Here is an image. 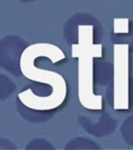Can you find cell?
Returning <instances> with one entry per match:
<instances>
[{
	"label": "cell",
	"instance_id": "cell-9",
	"mask_svg": "<svg viewBox=\"0 0 133 150\" xmlns=\"http://www.w3.org/2000/svg\"><path fill=\"white\" fill-rule=\"evenodd\" d=\"M17 87L6 75L0 74V101H5L16 92Z\"/></svg>",
	"mask_w": 133,
	"mask_h": 150
},
{
	"label": "cell",
	"instance_id": "cell-2",
	"mask_svg": "<svg viewBox=\"0 0 133 150\" xmlns=\"http://www.w3.org/2000/svg\"><path fill=\"white\" fill-rule=\"evenodd\" d=\"M130 53L127 45L113 44V77L106 89V98L115 110H131L133 77L129 68Z\"/></svg>",
	"mask_w": 133,
	"mask_h": 150
},
{
	"label": "cell",
	"instance_id": "cell-1",
	"mask_svg": "<svg viewBox=\"0 0 133 150\" xmlns=\"http://www.w3.org/2000/svg\"><path fill=\"white\" fill-rule=\"evenodd\" d=\"M48 59L53 64L67 61V56L58 46L50 43H34L28 45L21 59L22 75L31 81L46 83L52 88L50 95L37 96L28 88H23L18 98L26 106L39 110H57L65 101L68 94L67 81L63 75L55 71L37 68L35 63L39 59Z\"/></svg>",
	"mask_w": 133,
	"mask_h": 150
},
{
	"label": "cell",
	"instance_id": "cell-4",
	"mask_svg": "<svg viewBox=\"0 0 133 150\" xmlns=\"http://www.w3.org/2000/svg\"><path fill=\"white\" fill-rule=\"evenodd\" d=\"M78 123L87 134L96 138H106L111 136L118 126L117 120L105 112L99 116L97 121H93L87 116H79Z\"/></svg>",
	"mask_w": 133,
	"mask_h": 150
},
{
	"label": "cell",
	"instance_id": "cell-12",
	"mask_svg": "<svg viewBox=\"0 0 133 150\" xmlns=\"http://www.w3.org/2000/svg\"><path fill=\"white\" fill-rule=\"evenodd\" d=\"M18 149V146L12 142L11 140L3 137H0V150H16Z\"/></svg>",
	"mask_w": 133,
	"mask_h": 150
},
{
	"label": "cell",
	"instance_id": "cell-3",
	"mask_svg": "<svg viewBox=\"0 0 133 150\" xmlns=\"http://www.w3.org/2000/svg\"><path fill=\"white\" fill-rule=\"evenodd\" d=\"M27 47V42L18 35H7L0 39V68L20 77L22 54Z\"/></svg>",
	"mask_w": 133,
	"mask_h": 150
},
{
	"label": "cell",
	"instance_id": "cell-10",
	"mask_svg": "<svg viewBox=\"0 0 133 150\" xmlns=\"http://www.w3.org/2000/svg\"><path fill=\"white\" fill-rule=\"evenodd\" d=\"M120 131L125 143L128 146L133 147V114L124 120L121 125Z\"/></svg>",
	"mask_w": 133,
	"mask_h": 150
},
{
	"label": "cell",
	"instance_id": "cell-7",
	"mask_svg": "<svg viewBox=\"0 0 133 150\" xmlns=\"http://www.w3.org/2000/svg\"><path fill=\"white\" fill-rule=\"evenodd\" d=\"M16 110L22 119L32 124H40V123L48 122L53 118L56 112V110H39L28 108L24 103H22L19 98H17L16 100Z\"/></svg>",
	"mask_w": 133,
	"mask_h": 150
},
{
	"label": "cell",
	"instance_id": "cell-13",
	"mask_svg": "<svg viewBox=\"0 0 133 150\" xmlns=\"http://www.w3.org/2000/svg\"><path fill=\"white\" fill-rule=\"evenodd\" d=\"M21 3H32V2H35V1H37V0H19Z\"/></svg>",
	"mask_w": 133,
	"mask_h": 150
},
{
	"label": "cell",
	"instance_id": "cell-8",
	"mask_svg": "<svg viewBox=\"0 0 133 150\" xmlns=\"http://www.w3.org/2000/svg\"><path fill=\"white\" fill-rule=\"evenodd\" d=\"M65 150H98L102 149V146L99 145L97 142L94 140L85 137H75L71 139L69 142L65 145Z\"/></svg>",
	"mask_w": 133,
	"mask_h": 150
},
{
	"label": "cell",
	"instance_id": "cell-5",
	"mask_svg": "<svg viewBox=\"0 0 133 150\" xmlns=\"http://www.w3.org/2000/svg\"><path fill=\"white\" fill-rule=\"evenodd\" d=\"M111 42L113 44L127 45L129 47L130 52H133V19H113Z\"/></svg>",
	"mask_w": 133,
	"mask_h": 150
},
{
	"label": "cell",
	"instance_id": "cell-6",
	"mask_svg": "<svg viewBox=\"0 0 133 150\" xmlns=\"http://www.w3.org/2000/svg\"><path fill=\"white\" fill-rule=\"evenodd\" d=\"M93 77L95 87H109L113 77V64L103 59V56H96L93 63Z\"/></svg>",
	"mask_w": 133,
	"mask_h": 150
},
{
	"label": "cell",
	"instance_id": "cell-11",
	"mask_svg": "<svg viewBox=\"0 0 133 150\" xmlns=\"http://www.w3.org/2000/svg\"><path fill=\"white\" fill-rule=\"evenodd\" d=\"M27 150H54L55 146L45 138H34L25 146Z\"/></svg>",
	"mask_w": 133,
	"mask_h": 150
}]
</instances>
